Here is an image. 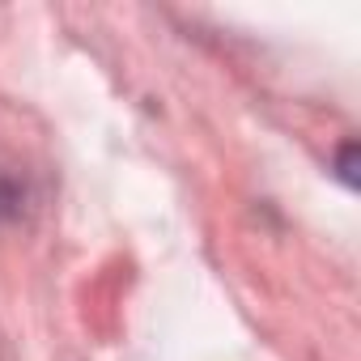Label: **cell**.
<instances>
[{
    "mask_svg": "<svg viewBox=\"0 0 361 361\" xmlns=\"http://www.w3.org/2000/svg\"><path fill=\"white\" fill-rule=\"evenodd\" d=\"M13 209H18V192L0 178V213H13Z\"/></svg>",
    "mask_w": 361,
    "mask_h": 361,
    "instance_id": "1",
    "label": "cell"
}]
</instances>
